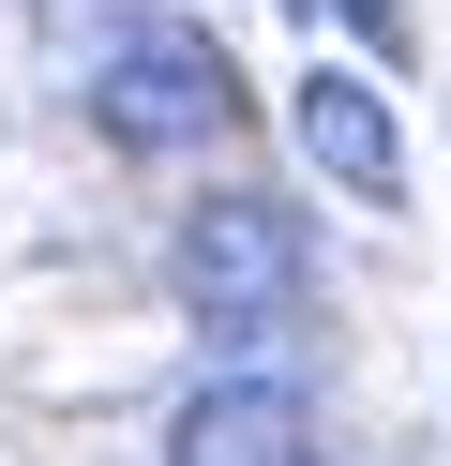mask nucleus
Wrapping results in <instances>:
<instances>
[{
    "label": "nucleus",
    "instance_id": "f257e3e1",
    "mask_svg": "<svg viewBox=\"0 0 451 466\" xmlns=\"http://www.w3.org/2000/svg\"><path fill=\"white\" fill-rule=\"evenodd\" d=\"M90 121L120 136V151H210V136L241 121V76L210 31H136L90 61Z\"/></svg>",
    "mask_w": 451,
    "mask_h": 466
},
{
    "label": "nucleus",
    "instance_id": "f03ea898",
    "mask_svg": "<svg viewBox=\"0 0 451 466\" xmlns=\"http://www.w3.org/2000/svg\"><path fill=\"white\" fill-rule=\"evenodd\" d=\"M180 301L210 316V331H271V316L301 301V211L286 196H210V211H180Z\"/></svg>",
    "mask_w": 451,
    "mask_h": 466
},
{
    "label": "nucleus",
    "instance_id": "7ed1b4c3",
    "mask_svg": "<svg viewBox=\"0 0 451 466\" xmlns=\"http://www.w3.org/2000/svg\"><path fill=\"white\" fill-rule=\"evenodd\" d=\"M286 121H301V166H316L331 196H361V211H391V196H406V136H391V91H376L361 61H316Z\"/></svg>",
    "mask_w": 451,
    "mask_h": 466
},
{
    "label": "nucleus",
    "instance_id": "20e7f679",
    "mask_svg": "<svg viewBox=\"0 0 451 466\" xmlns=\"http://www.w3.org/2000/svg\"><path fill=\"white\" fill-rule=\"evenodd\" d=\"M316 451V391L301 376H210L166 421V466H301Z\"/></svg>",
    "mask_w": 451,
    "mask_h": 466
},
{
    "label": "nucleus",
    "instance_id": "39448f33",
    "mask_svg": "<svg viewBox=\"0 0 451 466\" xmlns=\"http://www.w3.org/2000/svg\"><path fill=\"white\" fill-rule=\"evenodd\" d=\"M30 31H46V61H106L150 31V0H30Z\"/></svg>",
    "mask_w": 451,
    "mask_h": 466
},
{
    "label": "nucleus",
    "instance_id": "423d86ee",
    "mask_svg": "<svg viewBox=\"0 0 451 466\" xmlns=\"http://www.w3.org/2000/svg\"><path fill=\"white\" fill-rule=\"evenodd\" d=\"M316 15H346L361 46H406V0H316Z\"/></svg>",
    "mask_w": 451,
    "mask_h": 466
}]
</instances>
